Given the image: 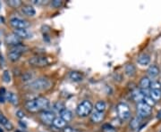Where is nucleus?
I'll list each match as a JSON object with an SVG mask.
<instances>
[{
	"label": "nucleus",
	"mask_w": 161,
	"mask_h": 132,
	"mask_svg": "<svg viewBox=\"0 0 161 132\" xmlns=\"http://www.w3.org/2000/svg\"><path fill=\"white\" fill-rule=\"evenodd\" d=\"M14 33L18 36L20 38H30L31 36L30 31L26 29H16V30H14Z\"/></svg>",
	"instance_id": "nucleus-10"
},
{
	"label": "nucleus",
	"mask_w": 161,
	"mask_h": 132,
	"mask_svg": "<svg viewBox=\"0 0 161 132\" xmlns=\"http://www.w3.org/2000/svg\"><path fill=\"white\" fill-rule=\"evenodd\" d=\"M107 105L104 101H98L95 105V110L99 113H104V111L106 110Z\"/></svg>",
	"instance_id": "nucleus-26"
},
{
	"label": "nucleus",
	"mask_w": 161,
	"mask_h": 132,
	"mask_svg": "<svg viewBox=\"0 0 161 132\" xmlns=\"http://www.w3.org/2000/svg\"><path fill=\"white\" fill-rule=\"evenodd\" d=\"M150 96L154 101H159L161 99V89H151Z\"/></svg>",
	"instance_id": "nucleus-23"
},
{
	"label": "nucleus",
	"mask_w": 161,
	"mask_h": 132,
	"mask_svg": "<svg viewBox=\"0 0 161 132\" xmlns=\"http://www.w3.org/2000/svg\"><path fill=\"white\" fill-rule=\"evenodd\" d=\"M147 73H148V75H149L150 77L155 78V77H157V76L159 74V68L157 65L152 64V65H151V66L148 68Z\"/></svg>",
	"instance_id": "nucleus-13"
},
{
	"label": "nucleus",
	"mask_w": 161,
	"mask_h": 132,
	"mask_svg": "<svg viewBox=\"0 0 161 132\" xmlns=\"http://www.w3.org/2000/svg\"><path fill=\"white\" fill-rule=\"evenodd\" d=\"M3 79L6 83H9L11 81V76H10V72L8 70H5L3 73Z\"/></svg>",
	"instance_id": "nucleus-30"
},
{
	"label": "nucleus",
	"mask_w": 161,
	"mask_h": 132,
	"mask_svg": "<svg viewBox=\"0 0 161 132\" xmlns=\"http://www.w3.org/2000/svg\"><path fill=\"white\" fill-rule=\"evenodd\" d=\"M16 116H17L19 119H23L25 117V114L23 113V111L18 110L17 112H16Z\"/></svg>",
	"instance_id": "nucleus-35"
},
{
	"label": "nucleus",
	"mask_w": 161,
	"mask_h": 132,
	"mask_svg": "<svg viewBox=\"0 0 161 132\" xmlns=\"http://www.w3.org/2000/svg\"><path fill=\"white\" fill-rule=\"evenodd\" d=\"M151 86V80L150 79L149 77L144 76L142 78L141 81H140V87L142 89H149Z\"/></svg>",
	"instance_id": "nucleus-15"
},
{
	"label": "nucleus",
	"mask_w": 161,
	"mask_h": 132,
	"mask_svg": "<svg viewBox=\"0 0 161 132\" xmlns=\"http://www.w3.org/2000/svg\"><path fill=\"white\" fill-rule=\"evenodd\" d=\"M0 8H1V2H0Z\"/></svg>",
	"instance_id": "nucleus-42"
},
{
	"label": "nucleus",
	"mask_w": 161,
	"mask_h": 132,
	"mask_svg": "<svg viewBox=\"0 0 161 132\" xmlns=\"http://www.w3.org/2000/svg\"><path fill=\"white\" fill-rule=\"evenodd\" d=\"M132 97H133V99H134V101L137 102V104H138V103L143 102L144 96H143V94L142 93L141 90H135V91L133 92V94H132Z\"/></svg>",
	"instance_id": "nucleus-22"
},
{
	"label": "nucleus",
	"mask_w": 161,
	"mask_h": 132,
	"mask_svg": "<svg viewBox=\"0 0 161 132\" xmlns=\"http://www.w3.org/2000/svg\"><path fill=\"white\" fill-rule=\"evenodd\" d=\"M160 132H161V131H160Z\"/></svg>",
	"instance_id": "nucleus-43"
},
{
	"label": "nucleus",
	"mask_w": 161,
	"mask_h": 132,
	"mask_svg": "<svg viewBox=\"0 0 161 132\" xmlns=\"http://www.w3.org/2000/svg\"><path fill=\"white\" fill-rule=\"evenodd\" d=\"M7 4L9 5V6L14 7V8H17L19 6H22V1L21 0H9L7 1Z\"/></svg>",
	"instance_id": "nucleus-27"
},
{
	"label": "nucleus",
	"mask_w": 161,
	"mask_h": 132,
	"mask_svg": "<svg viewBox=\"0 0 161 132\" xmlns=\"http://www.w3.org/2000/svg\"><path fill=\"white\" fill-rule=\"evenodd\" d=\"M2 115H3V114H2V113H1V111H0V117H1Z\"/></svg>",
	"instance_id": "nucleus-40"
},
{
	"label": "nucleus",
	"mask_w": 161,
	"mask_h": 132,
	"mask_svg": "<svg viewBox=\"0 0 161 132\" xmlns=\"http://www.w3.org/2000/svg\"><path fill=\"white\" fill-rule=\"evenodd\" d=\"M0 123L2 124V125L4 126V128L6 129L7 130H12L14 129V125L12 124L11 122H9L8 120L4 116V114L0 117Z\"/></svg>",
	"instance_id": "nucleus-17"
},
{
	"label": "nucleus",
	"mask_w": 161,
	"mask_h": 132,
	"mask_svg": "<svg viewBox=\"0 0 161 132\" xmlns=\"http://www.w3.org/2000/svg\"><path fill=\"white\" fill-rule=\"evenodd\" d=\"M31 77H32V75H31V73L25 72V73L23 75V77H22V80H23V81H28V80H30V79H31Z\"/></svg>",
	"instance_id": "nucleus-32"
},
{
	"label": "nucleus",
	"mask_w": 161,
	"mask_h": 132,
	"mask_svg": "<svg viewBox=\"0 0 161 132\" xmlns=\"http://www.w3.org/2000/svg\"><path fill=\"white\" fill-rule=\"evenodd\" d=\"M143 102H144L146 105L151 106V107H153V106L156 105V101H154L151 96H150V97H144V98H143Z\"/></svg>",
	"instance_id": "nucleus-28"
},
{
	"label": "nucleus",
	"mask_w": 161,
	"mask_h": 132,
	"mask_svg": "<svg viewBox=\"0 0 161 132\" xmlns=\"http://www.w3.org/2000/svg\"><path fill=\"white\" fill-rule=\"evenodd\" d=\"M55 108L60 113L61 111H63L64 109V105L63 104H61V103H57L56 105V106H55Z\"/></svg>",
	"instance_id": "nucleus-34"
},
{
	"label": "nucleus",
	"mask_w": 161,
	"mask_h": 132,
	"mask_svg": "<svg viewBox=\"0 0 161 132\" xmlns=\"http://www.w3.org/2000/svg\"><path fill=\"white\" fill-rule=\"evenodd\" d=\"M125 71L126 73V75H128L129 77H133L135 74L136 71V68L133 63H128L126 64L125 67Z\"/></svg>",
	"instance_id": "nucleus-21"
},
{
	"label": "nucleus",
	"mask_w": 161,
	"mask_h": 132,
	"mask_svg": "<svg viewBox=\"0 0 161 132\" xmlns=\"http://www.w3.org/2000/svg\"><path fill=\"white\" fill-rule=\"evenodd\" d=\"M142 124V118L140 116L134 117L130 122V127L132 130H137L140 129V125Z\"/></svg>",
	"instance_id": "nucleus-16"
},
{
	"label": "nucleus",
	"mask_w": 161,
	"mask_h": 132,
	"mask_svg": "<svg viewBox=\"0 0 161 132\" xmlns=\"http://www.w3.org/2000/svg\"><path fill=\"white\" fill-rule=\"evenodd\" d=\"M10 24L14 27L15 30L16 29H27L30 26V22L25 20L20 19V18H13L10 20Z\"/></svg>",
	"instance_id": "nucleus-8"
},
{
	"label": "nucleus",
	"mask_w": 161,
	"mask_h": 132,
	"mask_svg": "<svg viewBox=\"0 0 161 132\" xmlns=\"http://www.w3.org/2000/svg\"><path fill=\"white\" fill-rule=\"evenodd\" d=\"M29 63L31 65V66H34V67H45L47 65H48V60L47 57L45 56H34V57H31L30 60H29Z\"/></svg>",
	"instance_id": "nucleus-5"
},
{
	"label": "nucleus",
	"mask_w": 161,
	"mask_h": 132,
	"mask_svg": "<svg viewBox=\"0 0 161 132\" xmlns=\"http://www.w3.org/2000/svg\"><path fill=\"white\" fill-rule=\"evenodd\" d=\"M22 11H23V13L27 15V16H34L36 14V11L35 9L33 8L32 6H23V8H22Z\"/></svg>",
	"instance_id": "nucleus-19"
},
{
	"label": "nucleus",
	"mask_w": 161,
	"mask_h": 132,
	"mask_svg": "<svg viewBox=\"0 0 161 132\" xmlns=\"http://www.w3.org/2000/svg\"><path fill=\"white\" fill-rule=\"evenodd\" d=\"M116 111H117L118 117L122 121H125V120L129 119L130 116H131L130 107L125 103H119L117 105V106H116Z\"/></svg>",
	"instance_id": "nucleus-4"
},
{
	"label": "nucleus",
	"mask_w": 161,
	"mask_h": 132,
	"mask_svg": "<svg viewBox=\"0 0 161 132\" xmlns=\"http://www.w3.org/2000/svg\"><path fill=\"white\" fill-rule=\"evenodd\" d=\"M6 99H7L9 100L13 105H14V106H16L18 105V97L16 95H14V94H13V93H11V92H9V93H6Z\"/></svg>",
	"instance_id": "nucleus-24"
},
{
	"label": "nucleus",
	"mask_w": 161,
	"mask_h": 132,
	"mask_svg": "<svg viewBox=\"0 0 161 132\" xmlns=\"http://www.w3.org/2000/svg\"><path fill=\"white\" fill-rule=\"evenodd\" d=\"M150 62H151V56L147 54H142L137 58V62L140 65H142V66L148 65Z\"/></svg>",
	"instance_id": "nucleus-11"
},
{
	"label": "nucleus",
	"mask_w": 161,
	"mask_h": 132,
	"mask_svg": "<svg viewBox=\"0 0 161 132\" xmlns=\"http://www.w3.org/2000/svg\"><path fill=\"white\" fill-rule=\"evenodd\" d=\"M6 43L11 46H16V45L21 44V38L16 36L14 33L9 34L6 37Z\"/></svg>",
	"instance_id": "nucleus-9"
},
{
	"label": "nucleus",
	"mask_w": 161,
	"mask_h": 132,
	"mask_svg": "<svg viewBox=\"0 0 161 132\" xmlns=\"http://www.w3.org/2000/svg\"><path fill=\"white\" fill-rule=\"evenodd\" d=\"M52 6H53L54 7H56V8H58L59 6H62V1H60V0H54V1H52Z\"/></svg>",
	"instance_id": "nucleus-33"
},
{
	"label": "nucleus",
	"mask_w": 161,
	"mask_h": 132,
	"mask_svg": "<svg viewBox=\"0 0 161 132\" xmlns=\"http://www.w3.org/2000/svg\"><path fill=\"white\" fill-rule=\"evenodd\" d=\"M4 66V57L2 54H0V67Z\"/></svg>",
	"instance_id": "nucleus-38"
},
{
	"label": "nucleus",
	"mask_w": 161,
	"mask_h": 132,
	"mask_svg": "<svg viewBox=\"0 0 161 132\" xmlns=\"http://www.w3.org/2000/svg\"><path fill=\"white\" fill-rule=\"evenodd\" d=\"M55 118H56V116L54 114V113L50 112V111H47V110L41 112L40 114H39L40 121L44 124H47V125H50V124L53 123Z\"/></svg>",
	"instance_id": "nucleus-7"
},
{
	"label": "nucleus",
	"mask_w": 161,
	"mask_h": 132,
	"mask_svg": "<svg viewBox=\"0 0 161 132\" xmlns=\"http://www.w3.org/2000/svg\"><path fill=\"white\" fill-rule=\"evenodd\" d=\"M51 82L50 80L47 78H39L33 81H31L27 87L30 88L31 90L34 91H41L50 88Z\"/></svg>",
	"instance_id": "nucleus-2"
},
{
	"label": "nucleus",
	"mask_w": 161,
	"mask_h": 132,
	"mask_svg": "<svg viewBox=\"0 0 161 132\" xmlns=\"http://www.w3.org/2000/svg\"><path fill=\"white\" fill-rule=\"evenodd\" d=\"M104 113H99V112H94L92 115H91V122H94V123H98V122H101L103 120H104Z\"/></svg>",
	"instance_id": "nucleus-14"
},
{
	"label": "nucleus",
	"mask_w": 161,
	"mask_h": 132,
	"mask_svg": "<svg viewBox=\"0 0 161 132\" xmlns=\"http://www.w3.org/2000/svg\"><path fill=\"white\" fill-rule=\"evenodd\" d=\"M15 132H22V131H20V130H16V131Z\"/></svg>",
	"instance_id": "nucleus-41"
},
{
	"label": "nucleus",
	"mask_w": 161,
	"mask_h": 132,
	"mask_svg": "<svg viewBox=\"0 0 161 132\" xmlns=\"http://www.w3.org/2000/svg\"><path fill=\"white\" fill-rule=\"evenodd\" d=\"M69 78L72 80V81H76V82H79L81 81L83 79V75L80 73L79 71H75V70H72L69 73Z\"/></svg>",
	"instance_id": "nucleus-18"
},
{
	"label": "nucleus",
	"mask_w": 161,
	"mask_h": 132,
	"mask_svg": "<svg viewBox=\"0 0 161 132\" xmlns=\"http://www.w3.org/2000/svg\"><path fill=\"white\" fill-rule=\"evenodd\" d=\"M93 105L89 100H84L78 105L76 108V114L80 117H87L92 112Z\"/></svg>",
	"instance_id": "nucleus-3"
},
{
	"label": "nucleus",
	"mask_w": 161,
	"mask_h": 132,
	"mask_svg": "<svg viewBox=\"0 0 161 132\" xmlns=\"http://www.w3.org/2000/svg\"><path fill=\"white\" fill-rule=\"evenodd\" d=\"M23 54L18 53V52H14V51H10L8 54L9 60L12 62H16L20 59V57L22 56Z\"/></svg>",
	"instance_id": "nucleus-25"
},
{
	"label": "nucleus",
	"mask_w": 161,
	"mask_h": 132,
	"mask_svg": "<svg viewBox=\"0 0 161 132\" xmlns=\"http://www.w3.org/2000/svg\"><path fill=\"white\" fill-rule=\"evenodd\" d=\"M137 113L141 118L148 117L151 114L152 108L148 105H146L144 102H141L137 104Z\"/></svg>",
	"instance_id": "nucleus-6"
},
{
	"label": "nucleus",
	"mask_w": 161,
	"mask_h": 132,
	"mask_svg": "<svg viewBox=\"0 0 161 132\" xmlns=\"http://www.w3.org/2000/svg\"><path fill=\"white\" fill-rule=\"evenodd\" d=\"M63 132H77L75 131L74 129H72V127H69V126H66L63 129Z\"/></svg>",
	"instance_id": "nucleus-36"
},
{
	"label": "nucleus",
	"mask_w": 161,
	"mask_h": 132,
	"mask_svg": "<svg viewBox=\"0 0 161 132\" xmlns=\"http://www.w3.org/2000/svg\"><path fill=\"white\" fill-rule=\"evenodd\" d=\"M157 118L161 120V109L159 111V113H158V114H157Z\"/></svg>",
	"instance_id": "nucleus-39"
},
{
	"label": "nucleus",
	"mask_w": 161,
	"mask_h": 132,
	"mask_svg": "<svg viewBox=\"0 0 161 132\" xmlns=\"http://www.w3.org/2000/svg\"><path fill=\"white\" fill-rule=\"evenodd\" d=\"M6 102V95H1L0 94V103L4 104Z\"/></svg>",
	"instance_id": "nucleus-37"
},
{
	"label": "nucleus",
	"mask_w": 161,
	"mask_h": 132,
	"mask_svg": "<svg viewBox=\"0 0 161 132\" xmlns=\"http://www.w3.org/2000/svg\"><path fill=\"white\" fill-rule=\"evenodd\" d=\"M151 88L152 89H161V83L159 81H153L151 82Z\"/></svg>",
	"instance_id": "nucleus-31"
},
{
	"label": "nucleus",
	"mask_w": 161,
	"mask_h": 132,
	"mask_svg": "<svg viewBox=\"0 0 161 132\" xmlns=\"http://www.w3.org/2000/svg\"><path fill=\"white\" fill-rule=\"evenodd\" d=\"M103 132H116V130L109 123L103 125Z\"/></svg>",
	"instance_id": "nucleus-29"
},
{
	"label": "nucleus",
	"mask_w": 161,
	"mask_h": 132,
	"mask_svg": "<svg viewBox=\"0 0 161 132\" xmlns=\"http://www.w3.org/2000/svg\"><path fill=\"white\" fill-rule=\"evenodd\" d=\"M49 107V101L47 98L39 97L35 99L28 100L25 103V108L30 113H38L47 111Z\"/></svg>",
	"instance_id": "nucleus-1"
},
{
	"label": "nucleus",
	"mask_w": 161,
	"mask_h": 132,
	"mask_svg": "<svg viewBox=\"0 0 161 132\" xmlns=\"http://www.w3.org/2000/svg\"><path fill=\"white\" fill-rule=\"evenodd\" d=\"M59 114H60V117L62 118L66 123L69 122H71L72 119V112L70 110L66 109V108H64Z\"/></svg>",
	"instance_id": "nucleus-12"
},
{
	"label": "nucleus",
	"mask_w": 161,
	"mask_h": 132,
	"mask_svg": "<svg viewBox=\"0 0 161 132\" xmlns=\"http://www.w3.org/2000/svg\"><path fill=\"white\" fill-rule=\"evenodd\" d=\"M52 124L57 129H64V127H66V122L63 120L61 117H56Z\"/></svg>",
	"instance_id": "nucleus-20"
}]
</instances>
